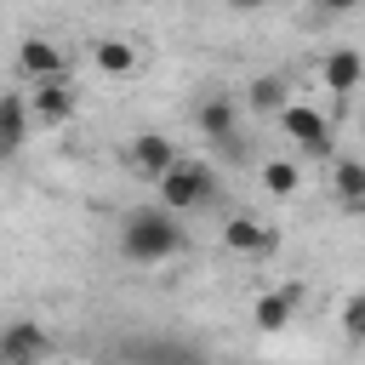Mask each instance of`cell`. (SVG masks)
Wrapping results in <instances>:
<instances>
[{"mask_svg": "<svg viewBox=\"0 0 365 365\" xmlns=\"http://www.w3.org/2000/svg\"><path fill=\"white\" fill-rule=\"evenodd\" d=\"M182 217H171L165 205H137L120 217V257L125 262H165L182 251Z\"/></svg>", "mask_w": 365, "mask_h": 365, "instance_id": "1", "label": "cell"}, {"mask_svg": "<svg viewBox=\"0 0 365 365\" xmlns=\"http://www.w3.org/2000/svg\"><path fill=\"white\" fill-rule=\"evenodd\" d=\"M211 188H217V171H211L205 160H182V165L160 182V205H165L171 217H182V211L205 205V200H211Z\"/></svg>", "mask_w": 365, "mask_h": 365, "instance_id": "2", "label": "cell"}, {"mask_svg": "<svg viewBox=\"0 0 365 365\" xmlns=\"http://www.w3.org/2000/svg\"><path fill=\"white\" fill-rule=\"evenodd\" d=\"M279 131L308 154V160H331L336 154V137H331V120L319 114V108H308V103H291L285 114H279Z\"/></svg>", "mask_w": 365, "mask_h": 365, "instance_id": "3", "label": "cell"}, {"mask_svg": "<svg viewBox=\"0 0 365 365\" xmlns=\"http://www.w3.org/2000/svg\"><path fill=\"white\" fill-rule=\"evenodd\" d=\"M177 165H182V154H177V143H171L165 131H137V137H131V171L148 177L154 188H160Z\"/></svg>", "mask_w": 365, "mask_h": 365, "instance_id": "4", "label": "cell"}, {"mask_svg": "<svg viewBox=\"0 0 365 365\" xmlns=\"http://www.w3.org/2000/svg\"><path fill=\"white\" fill-rule=\"evenodd\" d=\"M46 354H51L46 325H34V319H11V325L0 331V365H46Z\"/></svg>", "mask_w": 365, "mask_h": 365, "instance_id": "5", "label": "cell"}, {"mask_svg": "<svg viewBox=\"0 0 365 365\" xmlns=\"http://www.w3.org/2000/svg\"><path fill=\"white\" fill-rule=\"evenodd\" d=\"M359 80H365V51H354V46H331V51L319 57V86H325L331 97H354Z\"/></svg>", "mask_w": 365, "mask_h": 365, "instance_id": "6", "label": "cell"}, {"mask_svg": "<svg viewBox=\"0 0 365 365\" xmlns=\"http://www.w3.org/2000/svg\"><path fill=\"white\" fill-rule=\"evenodd\" d=\"M222 245H228V251H240V257H262V251H274V245H279V234H274L268 222H257L251 211H234V217L222 222Z\"/></svg>", "mask_w": 365, "mask_h": 365, "instance_id": "7", "label": "cell"}, {"mask_svg": "<svg viewBox=\"0 0 365 365\" xmlns=\"http://www.w3.org/2000/svg\"><path fill=\"white\" fill-rule=\"evenodd\" d=\"M74 103H80L74 80H40V86L29 91V108H34L40 125H63V120L74 114Z\"/></svg>", "mask_w": 365, "mask_h": 365, "instance_id": "8", "label": "cell"}, {"mask_svg": "<svg viewBox=\"0 0 365 365\" xmlns=\"http://www.w3.org/2000/svg\"><path fill=\"white\" fill-rule=\"evenodd\" d=\"M194 120H200V131H205L211 143H228V137H234V125H240V103H234L228 91H211V97H200Z\"/></svg>", "mask_w": 365, "mask_h": 365, "instance_id": "9", "label": "cell"}, {"mask_svg": "<svg viewBox=\"0 0 365 365\" xmlns=\"http://www.w3.org/2000/svg\"><path fill=\"white\" fill-rule=\"evenodd\" d=\"M29 114H34V108H29V91H6V97H0V154H6V160L29 143Z\"/></svg>", "mask_w": 365, "mask_h": 365, "instance_id": "10", "label": "cell"}, {"mask_svg": "<svg viewBox=\"0 0 365 365\" xmlns=\"http://www.w3.org/2000/svg\"><path fill=\"white\" fill-rule=\"evenodd\" d=\"M131 359L137 365H205V354L188 348V342H177V336H143L131 348Z\"/></svg>", "mask_w": 365, "mask_h": 365, "instance_id": "11", "label": "cell"}, {"mask_svg": "<svg viewBox=\"0 0 365 365\" xmlns=\"http://www.w3.org/2000/svg\"><path fill=\"white\" fill-rule=\"evenodd\" d=\"M291 314H297V285H285V291H262V297H257V308H251L257 331H285V325H291Z\"/></svg>", "mask_w": 365, "mask_h": 365, "instance_id": "12", "label": "cell"}, {"mask_svg": "<svg viewBox=\"0 0 365 365\" xmlns=\"http://www.w3.org/2000/svg\"><path fill=\"white\" fill-rule=\"evenodd\" d=\"M17 63H23V74H34V86H40V80H63V51H57L51 40H23Z\"/></svg>", "mask_w": 365, "mask_h": 365, "instance_id": "13", "label": "cell"}, {"mask_svg": "<svg viewBox=\"0 0 365 365\" xmlns=\"http://www.w3.org/2000/svg\"><path fill=\"white\" fill-rule=\"evenodd\" d=\"M91 63L108 80H125V74H137V46L131 40H91Z\"/></svg>", "mask_w": 365, "mask_h": 365, "instance_id": "14", "label": "cell"}, {"mask_svg": "<svg viewBox=\"0 0 365 365\" xmlns=\"http://www.w3.org/2000/svg\"><path fill=\"white\" fill-rule=\"evenodd\" d=\"M331 188H336V200L348 211H359L365 205V160H336L331 165Z\"/></svg>", "mask_w": 365, "mask_h": 365, "instance_id": "15", "label": "cell"}, {"mask_svg": "<svg viewBox=\"0 0 365 365\" xmlns=\"http://www.w3.org/2000/svg\"><path fill=\"white\" fill-rule=\"evenodd\" d=\"M251 108H257V114H285V108H291L285 80H279V74H257V80H251Z\"/></svg>", "mask_w": 365, "mask_h": 365, "instance_id": "16", "label": "cell"}, {"mask_svg": "<svg viewBox=\"0 0 365 365\" xmlns=\"http://www.w3.org/2000/svg\"><path fill=\"white\" fill-rule=\"evenodd\" d=\"M336 325H342V336H348V342H365V291H348V297H342Z\"/></svg>", "mask_w": 365, "mask_h": 365, "instance_id": "17", "label": "cell"}, {"mask_svg": "<svg viewBox=\"0 0 365 365\" xmlns=\"http://www.w3.org/2000/svg\"><path fill=\"white\" fill-rule=\"evenodd\" d=\"M262 182H268V194H279V200H291L302 177H297V165H291V160H268V165H262Z\"/></svg>", "mask_w": 365, "mask_h": 365, "instance_id": "18", "label": "cell"}]
</instances>
